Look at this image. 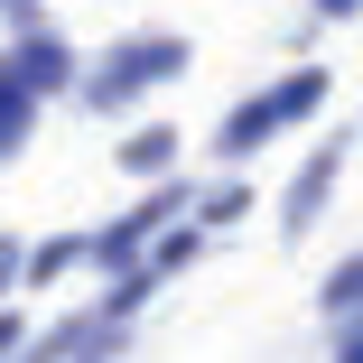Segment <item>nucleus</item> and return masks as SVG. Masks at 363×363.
<instances>
[{
    "mask_svg": "<svg viewBox=\"0 0 363 363\" xmlns=\"http://www.w3.org/2000/svg\"><path fill=\"white\" fill-rule=\"evenodd\" d=\"M10 84H19V94H65V84H75V47L47 38V28H28V38L10 47Z\"/></svg>",
    "mask_w": 363,
    "mask_h": 363,
    "instance_id": "20e7f679",
    "label": "nucleus"
},
{
    "mask_svg": "<svg viewBox=\"0 0 363 363\" xmlns=\"http://www.w3.org/2000/svg\"><path fill=\"white\" fill-rule=\"evenodd\" d=\"M177 205H196V196H186V177H177V186H159V196H140L121 224L84 233V242H94V261H103V270H130V261H140V242H150L159 224H177Z\"/></svg>",
    "mask_w": 363,
    "mask_h": 363,
    "instance_id": "7ed1b4c3",
    "label": "nucleus"
},
{
    "mask_svg": "<svg viewBox=\"0 0 363 363\" xmlns=\"http://www.w3.org/2000/svg\"><path fill=\"white\" fill-rule=\"evenodd\" d=\"M186 261H196V233H186V224H177V233H159V252H150V270L168 279V270H186Z\"/></svg>",
    "mask_w": 363,
    "mask_h": 363,
    "instance_id": "9b49d317",
    "label": "nucleus"
},
{
    "mask_svg": "<svg viewBox=\"0 0 363 363\" xmlns=\"http://www.w3.org/2000/svg\"><path fill=\"white\" fill-rule=\"evenodd\" d=\"M186 75V38H168V28H150V38H121L103 65H94V75L75 84L94 112H121V103H140V94H150V84H177Z\"/></svg>",
    "mask_w": 363,
    "mask_h": 363,
    "instance_id": "f257e3e1",
    "label": "nucleus"
},
{
    "mask_svg": "<svg viewBox=\"0 0 363 363\" xmlns=\"http://www.w3.org/2000/svg\"><path fill=\"white\" fill-rule=\"evenodd\" d=\"M335 159H345V150L326 140V150H317L298 177H289V205H279V233H289V242H298V233L317 224V205H326V186H335Z\"/></svg>",
    "mask_w": 363,
    "mask_h": 363,
    "instance_id": "39448f33",
    "label": "nucleus"
},
{
    "mask_svg": "<svg viewBox=\"0 0 363 363\" xmlns=\"http://www.w3.org/2000/svg\"><path fill=\"white\" fill-rule=\"evenodd\" d=\"M19 345H28V326H19V317H0V363H10Z\"/></svg>",
    "mask_w": 363,
    "mask_h": 363,
    "instance_id": "ddd939ff",
    "label": "nucleus"
},
{
    "mask_svg": "<svg viewBox=\"0 0 363 363\" xmlns=\"http://www.w3.org/2000/svg\"><path fill=\"white\" fill-rule=\"evenodd\" d=\"M19 363H28V354H19Z\"/></svg>",
    "mask_w": 363,
    "mask_h": 363,
    "instance_id": "2eb2a0df",
    "label": "nucleus"
},
{
    "mask_svg": "<svg viewBox=\"0 0 363 363\" xmlns=\"http://www.w3.org/2000/svg\"><path fill=\"white\" fill-rule=\"evenodd\" d=\"M363 10V0H317V19H354Z\"/></svg>",
    "mask_w": 363,
    "mask_h": 363,
    "instance_id": "4468645a",
    "label": "nucleus"
},
{
    "mask_svg": "<svg viewBox=\"0 0 363 363\" xmlns=\"http://www.w3.org/2000/svg\"><path fill=\"white\" fill-rule=\"evenodd\" d=\"M196 214H205V224H242V214H252V186H214Z\"/></svg>",
    "mask_w": 363,
    "mask_h": 363,
    "instance_id": "9d476101",
    "label": "nucleus"
},
{
    "mask_svg": "<svg viewBox=\"0 0 363 363\" xmlns=\"http://www.w3.org/2000/svg\"><path fill=\"white\" fill-rule=\"evenodd\" d=\"M28 121H38V94H19V84H10V65H0V168L28 150Z\"/></svg>",
    "mask_w": 363,
    "mask_h": 363,
    "instance_id": "423d86ee",
    "label": "nucleus"
},
{
    "mask_svg": "<svg viewBox=\"0 0 363 363\" xmlns=\"http://www.w3.org/2000/svg\"><path fill=\"white\" fill-rule=\"evenodd\" d=\"M19 279H28V242H10V233H0V298H10Z\"/></svg>",
    "mask_w": 363,
    "mask_h": 363,
    "instance_id": "f8f14e48",
    "label": "nucleus"
},
{
    "mask_svg": "<svg viewBox=\"0 0 363 363\" xmlns=\"http://www.w3.org/2000/svg\"><path fill=\"white\" fill-rule=\"evenodd\" d=\"M317 103H326V65H298V75H279L270 94H252V103H233V112H224V130H214V159H252L279 121H308Z\"/></svg>",
    "mask_w": 363,
    "mask_h": 363,
    "instance_id": "f03ea898",
    "label": "nucleus"
},
{
    "mask_svg": "<svg viewBox=\"0 0 363 363\" xmlns=\"http://www.w3.org/2000/svg\"><path fill=\"white\" fill-rule=\"evenodd\" d=\"M75 261H94V242H84V233H56V242H38V252H28V289H47V279H65Z\"/></svg>",
    "mask_w": 363,
    "mask_h": 363,
    "instance_id": "6e6552de",
    "label": "nucleus"
},
{
    "mask_svg": "<svg viewBox=\"0 0 363 363\" xmlns=\"http://www.w3.org/2000/svg\"><path fill=\"white\" fill-rule=\"evenodd\" d=\"M121 168H130V177H168V168H177V130H159V121L130 130V140H121Z\"/></svg>",
    "mask_w": 363,
    "mask_h": 363,
    "instance_id": "0eeeda50",
    "label": "nucleus"
},
{
    "mask_svg": "<svg viewBox=\"0 0 363 363\" xmlns=\"http://www.w3.org/2000/svg\"><path fill=\"white\" fill-rule=\"evenodd\" d=\"M326 317H363V261H345L326 279Z\"/></svg>",
    "mask_w": 363,
    "mask_h": 363,
    "instance_id": "1a4fd4ad",
    "label": "nucleus"
}]
</instances>
